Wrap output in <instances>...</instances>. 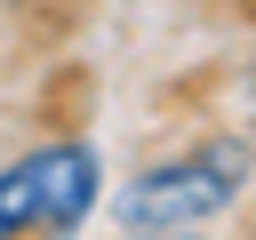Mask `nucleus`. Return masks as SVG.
<instances>
[{"label":"nucleus","mask_w":256,"mask_h":240,"mask_svg":"<svg viewBox=\"0 0 256 240\" xmlns=\"http://www.w3.org/2000/svg\"><path fill=\"white\" fill-rule=\"evenodd\" d=\"M104 152L96 144H32L0 168V240H64L96 216Z\"/></svg>","instance_id":"f257e3e1"},{"label":"nucleus","mask_w":256,"mask_h":240,"mask_svg":"<svg viewBox=\"0 0 256 240\" xmlns=\"http://www.w3.org/2000/svg\"><path fill=\"white\" fill-rule=\"evenodd\" d=\"M240 184H248V152L240 144H192L184 160H160L120 192V224L128 232H184V224L224 216L240 200Z\"/></svg>","instance_id":"f03ea898"},{"label":"nucleus","mask_w":256,"mask_h":240,"mask_svg":"<svg viewBox=\"0 0 256 240\" xmlns=\"http://www.w3.org/2000/svg\"><path fill=\"white\" fill-rule=\"evenodd\" d=\"M128 240H184V232H128Z\"/></svg>","instance_id":"7ed1b4c3"}]
</instances>
